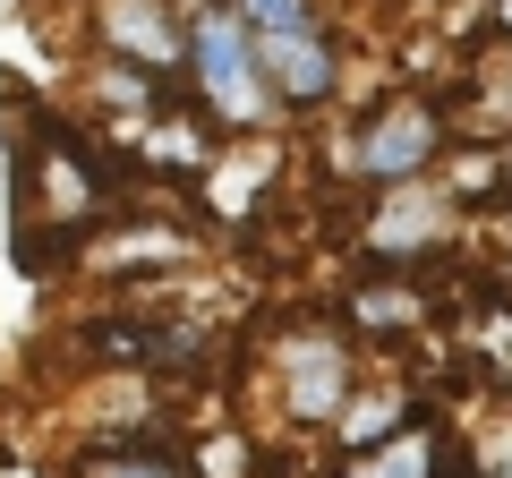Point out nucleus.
Wrapping results in <instances>:
<instances>
[{"label": "nucleus", "mask_w": 512, "mask_h": 478, "mask_svg": "<svg viewBox=\"0 0 512 478\" xmlns=\"http://www.w3.org/2000/svg\"><path fill=\"white\" fill-rule=\"evenodd\" d=\"M248 26H308V0H239Z\"/></svg>", "instance_id": "obj_10"}, {"label": "nucleus", "mask_w": 512, "mask_h": 478, "mask_svg": "<svg viewBox=\"0 0 512 478\" xmlns=\"http://www.w3.org/2000/svg\"><path fill=\"white\" fill-rule=\"evenodd\" d=\"M103 43L128 60H146V69H171L180 60V26H171L163 0H111L103 9Z\"/></svg>", "instance_id": "obj_3"}, {"label": "nucleus", "mask_w": 512, "mask_h": 478, "mask_svg": "<svg viewBox=\"0 0 512 478\" xmlns=\"http://www.w3.org/2000/svg\"><path fill=\"white\" fill-rule=\"evenodd\" d=\"M86 478H188L180 461H86Z\"/></svg>", "instance_id": "obj_11"}, {"label": "nucleus", "mask_w": 512, "mask_h": 478, "mask_svg": "<svg viewBox=\"0 0 512 478\" xmlns=\"http://www.w3.org/2000/svg\"><path fill=\"white\" fill-rule=\"evenodd\" d=\"M197 69H205V103L239 129H256L274 111V77H265V52L256 35H239V18H205L197 26Z\"/></svg>", "instance_id": "obj_1"}, {"label": "nucleus", "mask_w": 512, "mask_h": 478, "mask_svg": "<svg viewBox=\"0 0 512 478\" xmlns=\"http://www.w3.org/2000/svg\"><path fill=\"white\" fill-rule=\"evenodd\" d=\"M436 222H444V197H436V188H402V197L376 214V248H393V257H402V248H427Z\"/></svg>", "instance_id": "obj_6"}, {"label": "nucleus", "mask_w": 512, "mask_h": 478, "mask_svg": "<svg viewBox=\"0 0 512 478\" xmlns=\"http://www.w3.org/2000/svg\"><path fill=\"white\" fill-rule=\"evenodd\" d=\"M342 385H350V376H342V350H333V342H299L291 350V402L308 410V419H325V410L342 402Z\"/></svg>", "instance_id": "obj_5"}, {"label": "nucleus", "mask_w": 512, "mask_h": 478, "mask_svg": "<svg viewBox=\"0 0 512 478\" xmlns=\"http://www.w3.org/2000/svg\"><path fill=\"white\" fill-rule=\"evenodd\" d=\"M402 419H410V410L393 402V393H384V402H359L342 419V444H350V453H376V444H393V427H402Z\"/></svg>", "instance_id": "obj_7"}, {"label": "nucleus", "mask_w": 512, "mask_h": 478, "mask_svg": "<svg viewBox=\"0 0 512 478\" xmlns=\"http://www.w3.org/2000/svg\"><path fill=\"white\" fill-rule=\"evenodd\" d=\"M427 461H436V444H427L419 427H410V436H393V444H384V453L367 461L359 478H427Z\"/></svg>", "instance_id": "obj_8"}, {"label": "nucleus", "mask_w": 512, "mask_h": 478, "mask_svg": "<svg viewBox=\"0 0 512 478\" xmlns=\"http://www.w3.org/2000/svg\"><path fill=\"white\" fill-rule=\"evenodd\" d=\"M427 154H436V111H419V103L384 111L376 129H367V171H376V180H410Z\"/></svg>", "instance_id": "obj_4"}, {"label": "nucleus", "mask_w": 512, "mask_h": 478, "mask_svg": "<svg viewBox=\"0 0 512 478\" xmlns=\"http://www.w3.org/2000/svg\"><path fill=\"white\" fill-rule=\"evenodd\" d=\"M103 94H111V103H163L154 77H146V60H137V69H103Z\"/></svg>", "instance_id": "obj_9"}, {"label": "nucleus", "mask_w": 512, "mask_h": 478, "mask_svg": "<svg viewBox=\"0 0 512 478\" xmlns=\"http://www.w3.org/2000/svg\"><path fill=\"white\" fill-rule=\"evenodd\" d=\"M504 478H512V461H504Z\"/></svg>", "instance_id": "obj_12"}, {"label": "nucleus", "mask_w": 512, "mask_h": 478, "mask_svg": "<svg viewBox=\"0 0 512 478\" xmlns=\"http://www.w3.org/2000/svg\"><path fill=\"white\" fill-rule=\"evenodd\" d=\"M256 52H265V77H274L282 103H325L333 94V52L316 43V26H256Z\"/></svg>", "instance_id": "obj_2"}]
</instances>
